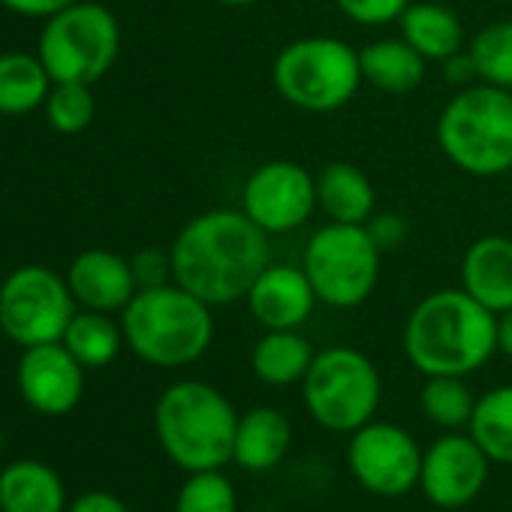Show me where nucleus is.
<instances>
[{
  "label": "nucleus",
  "mask_w": 512,
  "mask_h": 512,
  "mask_svg": "<svg viewBox=\"0 0 512 512\" xmlns=\"http://www.w3.org/2000/svg\"><path fill=\"white\" fill-rule=\"evenodd\" d=\"M169 253L172 281L211 308L244 302L272 263L269 235L241 208H211L190 217Z\"/></svg>",
  "instance_id": "1"
},
{
  "label": "nucleus",
  "mask_w": 512,
  "mask_h": 512,
  "mask_svg": "<svg viewBox=\"0 0 512 512\" xmlns=\"http://www.w3.org/2000/svg\"><path fill=\"white\" fill-rule=\"evenodd\" d=\"M401 344L419 374L467 377L497 353V314L464 290H437L416 302Z\"/></svg>",
  "instance_id": "2"
},
{
  "label": "nucleus",
  "mask_w": 512,
  "mask_h": 512,
  "mask_svg": "<svg viewBox=\"0 0 512 512\" xmlns=\"http://www.w3.org/2000/svg\"><path fill=\"white\" fill-rule=\"evenodd\" d=\"M124 344L154 368H184L202 359L214 341L211 305L184 287L139 290L121 311Z\"/></svg>",
  "instance_id": "3"
},
{
  "label": "nucleus",
  "mask_w": 512,
  "mask_h": 512,
  "mask_svg": "<svg viewBox=\"0 0 512 512\" xmlns=\"http://www.w3.org/2000/svg\"><path fill=\"white\" fill-rule=\"evenodd\" d=\"M154 428L163 452L181 470H220L232 461L238 413L220 389L199 380H181L160 395Z\"/></svg>",
  "instance_id": "4"
},
{
  "label": "nucleus",
  "mask_w": 512,
  "mask_h": 512,
  "mask_svg": "<svg viewBox=\"0 0 512 512\" xmlns=\"http://www.w3.org/2000/svg\"><path fill=\"white\" fill-rule=\"evenodd\" d=\"M437 145L473 178L506 175L512 169V91L485 82L458 88L437 118Z\"/></svg>",
  "instance_id": "5"
},
{
  "label": "nucleus",
  "mask_w": 512,
  "mask_h": 512,
  "mask_svg": "<svg viewBox=\"0 0 512 512\" xmlns=\"http://www.w3.org/2000/svg\"><path fill=\"white\" fill-rule=\"evenodd\" d=\"M272 82L287 106L308 115L344 109L365 85L359 49L338 37H299L287 43L272 64Z\"/></svg>",
  "instance_id": "6"
},
{
  "label": "nucleus",
  "mask_w": 512,
  "mask_h": 512,
  "mask_svg": "<svg viewBox=\"0 0 512 512\" xmlns=\"http://www.w3.org/2000/svg\"><path fill=\"white\" fill-rule=\"evenodd\" d=\"M380 395V371L356 347L320 350L302 380L311 419L332 434H353L368 425L380 407Z\"/></svg>",
  "instance_id": "7"
},
{
  "label": "nucleus",
  "mask_w": 512,
  "mask_h": 512,
  "mask_svg": "<svg viewBox=\"0 0 512 512\" xmlns=\"http://www.w3.org/2000/svg\"><path fill=\"white\" fill-rule=\"evenodd\" d=\"M383 253L359 223H326L320 226L302 253V269L329 308L350 311L371 299L380 281Z\"/></svg>",
  "instance_id": "8"
},
{
  "label": "nucleus",
  "mask_w": 512,
  "mask_h": 512,
  "mask_svg": "<svg viewBox=\"0 0 512 512\" xmlns=\"http://www.w3.org/2000/svg\"><path fill=\"white\" fill-rule=\"evenodd\" d=\"M121 49V28L112 10L91 0L61 10L46 19L40 34V61L52 82H100Z\"/></svg>",
  "instance_id": "9"
},
{
  "label": "nucleus",
  "mask_w": 512,
  "mask_h": 512,
  "mask_svg": "<svg viewBox=\"0 0 512 512\" xmlns=\"http://www.w3.org/2000/svg\"><path fill=\"white\" fill-rule=\"evenodd\" d=\"M73 317L76 299L67 278L46 266H22L0 287L4 335L22 347L61 341Z\"/></svg>",
  "instance_id": "10"
},
{
  "label": "nucleus",
  "mask_w": 512,
  "mask_h": 512,
  "mask_svg": "<svg viewBox=\"0 0 512 512\" xmlns=\"http://www.w3.org/2000/svg\"><path fill=\"white\" fill-rule=\"evenodd\" d=\"M241 211L266 235L293 232L317 211V175L293 160L260 163L244 178Z\"/></svg>",
  "instance_id": "11"
},
{
  "label": "nucleus",
  "mask_w": 512,
  "mask_h": 512,
  "mask_svg": "<svg viewBox=\"0 0 512 512\" xmlns=\"http://www.w3.org/2000/svg\"><path fill=\"white\" fill-rule=\"evenodd\" d=\"M347 464L365 491L380 497H401L419 485L422 449L407 428L371 419L353 431Z\"/></svg>",
  "instance_id": "12"
},
{
  "label": "nucleus",
  "mask_w": 512,
  "mask_h": 512,
  "mask_svg": "<svg viewBox=\"0 0 512 512\" xmlns=\"http://www.w3.org/2000/svg\"><path fill=\"white\" fill-rule=\"evenodd\" d=\"M488 455L470 434H443L422 452L419 488L440 509H458L479 497L488 482Z\"/></svg>",
  "instance_id": "13"
},
{
  "label": "nucleus",
  "mask_w": 512,
  "mask_h": 512,
  "mask_svg": "<svg viewBox=\"0 0 512 512\" xmlns=\"http://www.w3.org/2000/svg\"><path fill=\"white\" fill-rule=\"evenodd\" d=\"M19 392L31 410L43 416H64L79 407L85 392V365L61 344L25 347L19 359Z\"/></svg>",
  "instance_id": "14"
},
{
  "label": "nucleus",
  "mask_w": 512,
  "mask_h": 512,
  "mask_svg": "<svg viewBox=\"0 0 512 512\" xmlns=\"http://www.w3.org/2000/svg\"><path fill=\"white\" fill-rule=\"evenodd\" d=\"M244 302L263 329H302L320 299L302 266L269 263Z\"/></svg>",
  "instance_id": "15"
},
{
  "label": "nucleus",
  "mask_w": 512,
  "mask_h": 512,
  "mask_svg": "<svg viewBox=\"0 0 512 512\" xmlns=\"http://www.w3.org/2000/svg\"><path fill=\"white\" fill-rule=\"evenodd\" d=\"M67 284L73 299L100 314H115L130 305L139 293L130 260L112 250H85L67 269Z\"/></svg>",
  "instance_id": "16"
},
{
  "label": "nucleus",
  "mask_w": 512,
  "mask_h": 512,
  "mask_svg": "<svg viewBox=\"0 0 512 512\" xmlns=\"http://www.w3.org/2000/svg\"><path fill=\"white\" fill-rule=\"evenodd\" d=\"M461 290L491 314L512 308V238L482 235L461 256Z\"/></svg>",
  "instance_id": "17"
},
{
  "label": "nucleus",
  "mask_w": 512,
  "mask_h": 512,
  "mask_svg": "<svg viewBox=\"0 0 512 512\" xmlns=\"http://www.w3.org/2000/svg\"><path fill=\"white\" fill-rule=\"evenodd\" d=\"M317 208L332 223L365 226L377 211V190L356 163L332 160L317 172Z\"/></svg>",
  "instance_id": "18"
},
{
  "label": "nucleus",
  "mask_w": 512,
  "mask_h": 512,
  "mask_svg": "<svg viewBox=\"0 0 512 512\" xmlns=\"http://www.w3.org/2000/svg\"><path fill=\"white\" fill-rule=\"evenodd\" d=\"M293 446V425L275 407H253L238 416L232 461L244 470H272Z\"/></svg>",
  "instance_id": "19"
},
{
  "label": "nucleus",
  "mask_w": 512,
  "mask_h": 512,
  "mask_svg": "<svg viewBox=\"0 0 512 512\" xmlns=\"http://www.w3.org/2000/svg\"><path fill=\"white\" fill-rule=\"evenodd\" d=\"M401 37L431 64H443L452 55L464 52V25L461 19L437 4V0H413L398 19Z\"/></svg>",
  "instance_id": "20"
},
{
  "label": "nucleus",
  "mask_w": 512,
  "mask_h": 512,
  "mask_svg": "<svg viewBox=\"0 0 512 512\" xmlns=\"http://www.w3.org/2000/svg\"><path fill=\"white\" fill-rule=\"evenodd\" d=\"M362 79L365 85L383 94H410L425 82L428 61L404 40V37H383L359 49Z\"/></svg>",
  "instance_id": "21"
},
{
  "label": "nucleus",
  "mask_w": 512,
  "mask_h": 512,
  "mask_svg": "<svg viewBox=\"0 0 512 512\" xmlns=\"http://www.w3.org/2000/svg\"><path fill=\"white\" fill-rule=\"evenodd\" d=\"M61 476L43 461H16L0 473V512H64Z\"/></svg>",
  "instance_id": "22"
},
{
  "label": "nucleus",
  "mask_w": 512,
  "mask_h": 512,
  "mask_svg": "<svg viewBox=\"0 0 512 512\" xmlns=\"http://www.w3.org/2000/svg\"><path fill=\"white\" fill-rule=\"evenodd\" d=\"M314 356L311 341L299 329H266V335L253 344L250 368L266 386H293L305 380Z\"/></svg>",
  "instance_id": "23"
},
{
  "label": "nucleus",
  "mask_w": 512,
  "mask_h": 512,
  "mask_svg": "<svg viewBox=\"0 0 512 512\" xmlns=\"http://www.w3.org/2000/svg\"><path fill=\"white\" fill-rule=\"evenodd\" d=\"M52 76L40 55L4 52L0 55V115H28L46 106Z\"/></svg>",
  "instance_id": "24"
},
{
  "label": "nucleus",
  "mask_w": 512,
  "mask_h": 512,
  "mask_svg": "<svg viewBox=\"0 0 512 512\" xmlns=\"http://www.w3.org/2000/svg\"><path fill=\"white\" fill-rule=\"evenodd\" d=\"M61 344L79 359V365H85V368H106L121 353L124 329L109 314L85 308L82 314H76L70 320Z\"/></svg>",
  "instance_id": "25"
},
{
  "label": "nucleus",
  "mask_w": 512,
  "mask_h": 512,
  "mask_svg": "<svg viewBox=\"0 0 512 512\" xmlns=\"http://www.w3.org/2000/svg\"><path fill=\"white\" fill-rule=\"evenodd\" d=\"M467 428L491 461L512 464V383L494 386L482 398H476Z\"/></svg>",
  "instance_id": "26"
},
{
  "label": "nucleus",
  "mask_w": 512,
  "mask_h": 512,
  "mask_svg": "<svg viewBox=\"0 0 512 512\" xmlns=\"http://www.w3.org/2000/svg\"><path fill=\"white\" fill-rule=\"evenodd\" d=\"M419 404L428 422L446 431H458L461 425H470L476 398L467 389L464 377H428L422 386Z\"/></svg>",
  "instance_id": "27"
},
{
  "label": "nucleus",
  "mask_w": 512,
  "mask_h": 512,
  "mask_svg": "<svg viewBox=\"0 0 512 512\" xmlns=\"http://www.w3.org/2000/svg\"><path fill=\"white\" fill-rule=\"evenodd\" d=\"M476 76L485 85L512 91V22L485 25L467 46Z\"/></svg>",
  "instance_id": "28"
},
{
  "label": "nucleus",
  "mask_w": 512,
  "mask_h": 512,
  "mask_svg": "<svg viewBox=\"0 0 512 512\" xmlns=\"http://www.w3.org/2000/svg\"><path fill=\"white\" fill-rule=\"evenodd\" d=\"M97 115V103L91 94V85L85 82H55L46 97V118L52 130L64 136L85 133Z\"/></svg>",
  "instance_id": "29"
},
{
  "label": "nucleus",
  "mask_w": 512,
  "mask_h": 512,
  "mask_svg": "<svg viewBox=\"0 0 512 512\" xmlns=\"http://www.w3.org/2000/svg\"><path fill=\"white\" fill-rule=\"evenodd\" d=\"M175 512H238L235 485L220 470H196L184 479Z\"/></svg>",
  "instance_id": "30"
},
{
  "label": "nucleus",
  "mask_w": 512,
  "mask_h": 512,
  "mask_svg": "<svg viewBox=\"0 0 512 512\" xmlns=\"http://www.w3.org/2000/svg\"><path fill=\"white\" fill-rule=\"evenodd\" d=\"M413 0H335V7L362 28H383L398 22Z\"/></svg>",
  "instance_id": "31"
},
{
  "label": "nucleus",
  "mask_w": 512,
  "mask_h": 512,
  "mask_svg": "<svg viewBox=\"0 0 512 512\" xmlns=\"http://www.w3.org/2000/svg\"><path fill=\"white\" fill-rule=\"evenodd\" d=\"M130 266H133V275H136L139 290H151V287L172 284V253L169 250H157V247L139 250L133 260H130Z\"/></svg>",
  "instance_id": "32"
},
{
  "label": "nucleus",
  "mask_w": 512,
  "mask_h": 512,
  "mask_svg": "<svg viewBox=\"0 0 512 512\" xmlns=\"http://www.w3.org/2000/svg\"><path fill=\"white\" fill-rule=\"evenodd\" d=\"M365 229L374 238V244L380 247V253H392L410 238V223L401 211H374L371 220L365 223Z\"/></svg>",
  "instance_id": "33"
},
{
  "label": "nucleus",
  "mask_w": 512,
  "mask_h": 512,
  "mask_svg": "<svg viewBox=\"0 0 512 512\" xmlns=\"http://www.w3.org/2000/svg\"><path fill=\"white\" fill-rule=\"evenodd\" d=\"M10 13H19L25 19H52L61 10L79 4V0H0Z\"/></svg>",
  "instance_id": "34"
},
{
  "label": "nucleus",
  "mask_w": 512,
  "mask_h": 512,
  "mask_svg": "<svg viewBox=\"0 0 512 512\" xmlns=\"http://www.w3.org/2000/svg\"><path fill=\"white\" fill-rule=\"evenodd\" d=\"M67 512H130V509L112 491H85L67 506Z\"/></svg>",
  "instance_id": "35"
},
{
  "label": "nucleus",
  "mask_w": 512,
  "mask_h": 512,
  "mask_svg": "<svg viewBox=\"0 0 512 512\" xmlns=\"http://www.w3.org/2000/svg\"><path fill=\"white\" fill-rule=\"evenodd\" d=\"M443 73H446V82L455 85V88H467V85L479 82L476 67H473V58H470L467 49L458 52V55H452L449 61H443Z\"/></svg>",
  "instance_id": "36"
},
{
  "label": "nucleus",
  "mask_w": 512,
  "mask_h": 512,
  "mask_svg": "<svg viewBox=\"0 0 512 512\" xmlns=\"http://www.w3.org/2000/svg\"><path fill=\"white\" fill-rule=\"evenodd\" d=\"M497 350L512 359V308L497 314Z\"/></svg>",
  "instance_id": "37"
},
{
  "label": "nucleus",
  "mask_w": 512,
  "mask_h": 512,
  "mask_svg": "<svg viewBox=\"0 0 512 512\" xmlns=\"http://www.w3.org/2000/svg\"><path fill=\"white\" fill-rule=\"evenodd\" d=\"M217 4L229 7V10H244V7H253L256 0H217Z\"/></svg>",
  "instance_id": "38"
},
{
  "label": "nucleus",
  "mask_w": 512,
  "mask_h": 512,
  "mask_svg": "<svg viewBox=\"0 0 512 512\" xmlns=\"http://www.w3.org/2000/svg\"><path fill=\"white\" fill-rule=\"evenodd\" d=\"M0 452H4V434H0Z\"/></svg>",
  "instance_id": "39"
},
{
  "label": "nucleus",
  "mask_w": 512,
  "mask_h": 512,
  "mask_svg": "<svg viewBox=\"0 0 512 512\" xmlns=\"http://www.w3.org/2000/svg\"><path fill=\"white\" fill-rule=\"evenodd\" d=\"M0 335H4V320H0Z\"/></svg>",
  "instance_id": "40"
}]
</instances>
